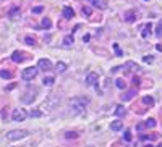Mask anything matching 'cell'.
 Returning a JSON list of instances; mask_svg holds the SVG:
<instances>
[{"mask_svg":"<svg viewBox=\"0 0 162 147\" xmlns=\"http://www.w3.org/2000/svg\"><path fill=\"white\" fill-rule=\"evenodd\" d=\"M89 104V99L88 97H73L70 100V107L75 113H83L86 110V105Z\"/></svg>","mask_w":162,"mask_h":147,"instance_id":"obj_1","label":"cell"},{"mask_svg":"<svg viewBox=\"0 0 162 147\" xmlns=\"http://www.w3.org/2000/svg\"><path fill=\"white\" fill-rule=\"evenodd\" d=\"M26 136H28L26 129H12L7 133V139L8 141H20V139H24Z\"/></svg>","mask_w":162,"mask_h":147,"instance_id":"obj_2","label":"cell"},{"mask_svg":"<svg viewBox=\"0 0 162 147\" xmlns=\"http://www.w3.org/2000/svg\"><path fill=\"white\" fill-rule=\"evenodd\" d=\"M37 73H39V70H37L36 66H29V68H24L23 73H21V78L24 81H33L36 76H37Z\"/></svg>","mask_w":162,"mask_h":147,"instance_id":"obj_3","label":"cell"},{"mask_svg":"<svg viewBox=\"0 0 162 147\" xmlns=\"http://www.w3.org/2000/svg\"><path fill=\"white\" fill-rule=\"evenodd\" d=\"M36 94H37V89H36V87H29V89H28L26 92L23 94L21 102H23V104H33L34 99H36Z\"/></svg>","mask_w":162,"mask_h":147,"instance_id":"obj_4","label":"cell"},{"mask_svg":"<svg viewBox=\"0 0 162 147\" xmlns=\"http://www.w3.org/2000/svg\"><path fill=\"white\" fill-rule=\"evenodd\" d=\"M26 116H28V113H26V110H24V108H15L13 112H12V120H13V121H16V123L24 121V120H26Z\"/></svg>","mask_w":162,"mask_h":147,"instance_id":"obj_5","label":"cell"},{"mask_svg":"<svg viewBox=\"0 0 162 147\" xmlns=\"http://www.w3.org/2000/svg\"><path fill=\"white\" fill-rule=\"evenodd\" d=\"M29 57L24 53V52H20V50H16V52H13L12 53V60L15 61V63H23L24 60H28Z\"/></svg>","mask_w":162,"mask_h":147,"instance_id":"obj_6","label":"cell"},{"mask_svg":"<svg viewBox=\"0 0 162 147\" xmlns=\"http://www.w3.org/2000/svg\"><path fill=\"white\" fill-rule=\"evenodd\" d=\"M37 68L44 70V71H50L52 70V61L47 60V58H41L39 61H37Z\"/></svg>","mask_w":162,"mask_h":147,"instance_id":"obj_7","label":"cell"},{"mask_svg":"<svg viewBox=\"0 0 162 147\" xmlns=\"http://www.w3.org/2000/svg\"><path fill=\"white\" fill-rule=\"evenodd\" d=\"M97 79H99V75H97V73H94V71H91L89 75L86 76V84L88 86H96L97 84Z\"/></svg>","mask_w":162,"mask_h":147,"instance_id":"obj_8","label":"cell"},{"mask_svg":"<svg viewBox=\"0 0 162 147\" xmlns=\"http://www.w3.org/2000/svg\"><path fill=\"white\" fill-rule=\"evenodd\" d=\"M136 12L135 10H128V12H125V15H123V20H125L127 23H133V21H135L136 20Z\"/></svg>","mask_w":162,"mask_h":147,"instance_id":"obj_9","label":"cell"},{"mask_svg":"<svg viewBox=\"0 0 162 147\" xmlns=\"http://www.w3.org/2000/svg\"><path fill=\"white\" fill-rule=\"evenodd\" d=\"M21 16V10H20V7H13L10 12H8V18L10 20H18V18Z\"/></svg>","mask_w":162,"mask_h":147,"instance_id":"obj_10","label":"cell"},{"mask_svg":"<svg viewBox=\"0 0 162 147\" xmlns=\"http://www.w3.org/2000/svg\"><path fill=\"white\" fill-rule=\"evenodd\" d=\"M92 7L99 8V10H106L107 8V0H89Z\"/></svg>","mask_w":162,"mask_h":147,"instance_id":"obj_11","label":"cell"},{"mask_svg":"<svg viewBox=\"0 0 162 147\" xmlns=\"http://www.w3.org/2000/svg\"><path fill=\"white\" fill-rule=\"evenodd\" d=\"M151 31H152L151 23H146L144 26H141V36H143V37H149V36H151Z\"/></svg>","mask_w":162,"mask_h":147,"instance_id":"obj_12","label":"cell"},{"mask_svg":"<svg viewBox=\"0 0 162 147\" xmlns=\"http://www.w3.org/2000/svg\"><path fill=\"white\" fill-rule=\"evenodd\" d=\"M73 16H75V10L70 8V7H65L63 8V18H65V20H71Z\"/></svg>","mask_w":162,"mask_h":147,"instance_id":"obj_13","label":"cell"},{"mask_svg":"<svg viewBox=\"0 0 162 147\" xmlns=\"http://www.w3.org/2000/svg\"><path fill=\"white\" fill-rule=\"evenodd\" d=\"M135 95H136V89H131V91H128V92H125V94L122 95V100H123V102H127V100H131Z\"/></svg>","mask_w":162,"mask_h":147,"instance_id":"obj_14","label":"cell"},{"mask_svg":"<svg viewBox=\"0 0 162 147\" xmlns=\"http://www.w3.org/2000/svg\"><path fill=\"white\" fill-rule=\"evenodd\" d=\"M123 70H125V71H135V70H139L138 68V65H136V63H133V61H127L125 63V65H123Z\"/></svg>","mask_w":162,"mask_h":147,"instance_id":"obj_15","label":"cell"},{"mask_svg":"<svg viewBox=\"0 0 162 147\" xmlns=\"http://www.w3.org/2000/svg\"><path fill=\"white\" fill-rule=\"evenodd\" d=\"M113 113H115L117 116H125L127 115V108L123 107V105H117L115 110H113Z\"/></svg>","mask_w":162,"mask_h":147,"instance_id":"obj_16","label":"cell"},{"mask_svg":"<svg viewBox=\"0 0 162 147\" xmlns=\"http://www.w3.org/2000/svg\"><path fill=\"white\" fill-rule=\"evenodd\" d=\"M122 128H123V121H118V120H117V121H112V123H110V129H112V131H120Z\"/></svg>","mask_w":162,"mask_h":147,"instance_id":"obj_17","label":"cell"},{"mask_svg":"<svg viewBox=\"0 0 162 147\" xmlns=\"http://www.w3.org/2000/svg\"><path fill=\"white\" fill-rule=\"evenodd\" d=\"M73 42H75L73 34H68V36H65V37H63V45H66V47H70Z\"/></svg>","mask_w":162,"mask_h":147,"instance_id":"obj_18","label":"cell"},{"mask_svg":"<svg viewBox=\"0 0 162 147\" xmlns=\"http://www.w3.org/2000/svg\"><path fill=\"white\" fill-rule=\"evenodd\" d=\"M55 68H57V71H59V73H65L68 66H66V63H63V61H59V63L55 65Z\"/></svg>","mask_w":162,"mask_h":147,"instance_id":"obj_19","label":"cell"},{"mask_svg":"<svg viewBox=\"0 0 162 147\" xmlns=\"http://www.w3.org/2000/svg\"><path fill=\"white\" fill-rule=\"evenodd\" d=\"M143 104H144V105H149V107H152V105H154V99H152L151 95H144V97H143Z\"/></svg>","mask_w":162,"mask_h":147,"instance_id":"obj_20","label":"cell"},{"mask_svg":"<svg viewBox=\"0 0 162 147\" xmlns=\"http://www.w3.org/2000/svg\"><path fill=\"white\" fill-rule=\"evenodd\" d=\"M54 76H44V79H42V84L44 86H52L54 84Z\"/></svg>","mask_w":162,"mask_h":147,"instance_id":"obj_21","label":"cell"},{"mask_svg":"<svg viewBox=\"0 0 162 147\" xmlns=\"http://www.w3.org/2000/svg\"><path fill=\"white\" fill-rule=\"evenodd\" d=\"M0 76H2L3 79H12L13 78V73L12 71H7V70H2V71H0Z\"/></svg>","mask_w":162,"mask_h":147,"instance_id":"obj_22","label":"cell"},{"mask_svg":"<svg viewBox=\"0 0 162 147\" xmlns=\"http://www.w3.org/2000/svg\"><path fill=\"white\" fill-rule=\"evenodd\" d=\"M33 15H39V13H42L44 12V5H37V7H33Z\"/></svg>","mask_w":162,"mask_h":147,"instance_id":"obj_23","label":"cell"},{"mask_svg":"<svg viewBox=\"0 0 162 147\" xmlns=\"http://www.w3.org/2000/svg\"><path fill=\"white\" fill-rule=\"evenodd\" d=\"M115 84H117L118 89H127V82H125V79H117Z\"/></svg>","mask_w":162,"mask_h":147,"instance_id":"obj_24","label":"cell"},{"mask_svg":"<svg viewBox=\"0 0 162 147\" xmlns=\"http://www.w3.org/2000/svg\"><path fill=\"white\" fill-rule=\"evenodd\" d=\"M144 126L146 128H154L156 126V120H154V118H149V120L144 121Z\"/></svg>","mask_w":162,"mask_h":147,"instance_id":"obj_25","label":"cell"},{"mask_svg":"<svg viewBox=\"0 0 162 147\" xmlns=\"http://www.w3.org/2000/svg\"><path fill=\"white\" fill-rule=\"evenodd\" d=\"M50 26H52V21L49 20V18H44V20H42V27H45V29H50Z\"/></svg>","mask_w":162,"mask_h":147,"instance_id":"obj_26","label":"cell"},{"mask_svg":"<svg viewBox=\"0 0 162 147\" xmlns=\"http://www.w3.org/2000/svg\"><path fill=\"white\" fill-rule=\"evenodd\" d=\"M24 42H26L28 45H36V39L31 37V36H26V37H24Z\"/></svg>","mask_w":162,"mask_h":147,"instance_id":"obj_27","label":"cell"},{"mask_svg":"<svg viewBox=\"0 0 162 147\" xmlns=\"http://www.w3.org/2000/svg\"><path fill=\"white\" fill-rule=\"evenodd\" d=\"M65 137L66 139H76V137H78V133H75V131H68L65 134Z\"/></svg>","mask_w":162,"mask_h":147,"instance_id":"obj_28","label":"cell"},{"mask_svg":"<svg viewBox=\"0 0 162 147\" xmlns=\"http://www.w3.org/2000/svg\"><path fill=\"white\" fill-rule=\"evenodd\" d=\"M141 139H144V141H154V139H157V134H151V136L143 134V136H141Z\"/></svg>","mask_w":162,"mask_h":147,"instance_id":"obj_29","label":"cell"},{"mask_svg":"<svg viewBox=\"0 0 162 147\" xmlns=\"http://www.w3.org/2000/svg\"><path fill=\"white\" fill-rule=\"evenodd\" d=\"M81 12H83V15H84V16H91V15H92L91 7H83V10H81Z\"/></svg>","mask_w":162,"mask_h":147,"instance_id":"obj_30","label":"cell"},{"mask_svg":"<svg viewBox=\"0 0 162 147\" xmlns=\"http://www.w3.org/2000/svg\"><path fill=\"white\" fill-rule=\"evenodd\" d=\"M156 34H157V37H162V21L157 23V27H156Z\"/></svg>","mask_w":162,"mask_h":147,"instance_id":"obj_31","label":"cell"},{"mask_svg":"<svg viewBox=\"0 0 162 147\" xmlns=\"http://www.w3.org/2000/svg\"><path fill=\"white\" fill-rule=\"evenodd\" d=\"M123 139H125L127 142H130V141H131V131H130V129H127L125 133H123Z\"/></svg>","mask_w":162,"mask_h":147,"instance_id":"obj_32","label":"cell"},{"mask_svg":"<svg viewBox=\"0 0 162 147\" xmlns=\"http://www.w3.org/2000/svg\"><path fill=\"white\" fill-rule=\"evenodd\" d=\"M113 50H115V53H117V57H123V52L120 50V47H118V44H113Z\"/></svg>","mask_w":162,"mask_h":147,"instance_id":"obj_33","label":"cell"},{"mask_svg":"<svg viewBox=\"0 0 162 147\" xmlns=\"http://www.w3.org/2000/svg\"><path fill=\"white\" fill-rule=\"evenodd\" d=\"M143 61H144V63H152V61H154V58H152V55H146V57L143 58Z\"/></svg>","mask_w":162,"mask_h":147,"instance_id":"obj_34","label":"cell"},{"mask_svg":"<svg viewBox=\"0 0 162 147\" xmlns=\"http://www.w3.org/2000/svg\"><path fill=\"white\" fill-rule=\"evenodd\" d=\"M42 113L39 112V110H34V112H31V116H41Z\"/></svg>","mask_w":162,"mask_h":147,"instance_id":"obj_35","label":"cell"},{"mask_svg":"<svg viewBox=\"0 0 162 147\" xmlns=\"http://www.w3.org/2000/svg\"><path fill=\"white\" fill-rule=\"evenodd\" d=\"M89 39H91L89 34H84V36H83V42H89Z\"/></svg>","mask_w":162,"mask_h":147,"instance_id":"obj_36","label":"cell"},{"mask_svg":"<svg viewBox=\"0 0 162 147\" xmlns=\"http://www.w3.org/2000/svg\"><path fill=\"white\" fill-rule=\"evenodd\" d=\"M144 128H146V126H144V123H139V125L136 126V129H138V131H141V129H144Z\"/></svg>","mask_w":162,"mask_h":147,"instance_id":"obj_37","label":"cell"},{"mask_svg":"<svg viewBox=\"0 0 162 147\" xmlns=\"http://www.w3.org/2000/svg\"><path fill=\"white\" fill-rule=\"evenodd\" d=\"M120 70H122L120 66H115V68H112V73H117V71H120Z\"/></svg>","mask_w":162,"mask_h":147,"instance_id":"obj_38","label":"cell"},{"mask_svg":"<svg viewBox=\"0 0 162 147\" xmlns=\"http://www.w3.org/2000/svg\"><path fill=\"white\" fill-rule=\"evenodd\" d=\"M156 49H157L159 52H162V45H160V44H157V45H156Z\"/></svg>","mask_w":162,"mask_h":147,"instance_id":"obj_39","label":"cell"},{"mask_svg":"<svg viewBox=\"0 0 162 147\" xmlns=\"http://www.w3.org/2000/svg\"><path fill=\"white\" fill-rule=\"evenodd\" d=\"M157 147H162V144H159V145H157Z\"/></svg>","mask_w":162,"mask_h":147,"instance_id":"obj_40","label":"cell"},{"mask_svg":"<svg viewBox=\"0 0 162 147\" xmlns=\"http://www.w3.org/2000/svg\"><path fill=\"white\" fill-rule=\"evenodd\" d=\"M146 2H148V0H146Z\"/></svg>","mask_w":162,"mask_h":147,"instance_id":"obj_41","label":"cell"}]
</instances>
